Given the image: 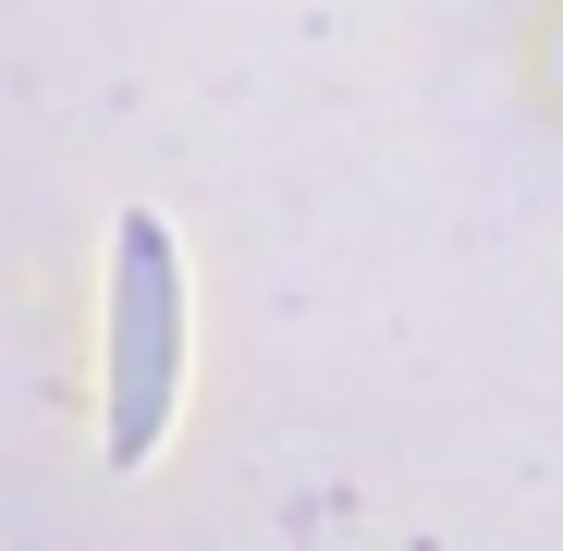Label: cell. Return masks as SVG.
Returning a JSON list of instances; mask_svg holds the SVG:
<instances>
[{
  "mask_svg": "<svg viewBox=\"0 0 563 551\" xmlns=\"http://www.w3.org/2000/svg\"><path fill=\"white\" fill-rule=\"evenodd\" d=\"M172 393H184V257H172V221L135 209L111 257V453L123 466L159 453Z\"/></svg>",
  "mask_w": 563,
  "mask_h": 551,
  "instance_id": "cell-1",
  "label": "cell"
}]
</instances>
